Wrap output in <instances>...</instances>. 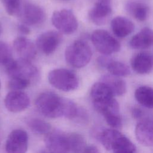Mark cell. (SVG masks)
<instances>
[{"mask_svg": "<svg viewBox=\"0 0 153 153\" xmlns=\"http://www.w3.org/2000/svg\"><path fill=\"white\" fill-rule=\"evenodd\" d=\"M64 99L51 91L41 93L35 100L38 111L44 116L56 118L63 116Z\"/></svg>", "mask_w": 153, "mask_h": 153, "instance_id": "6da1fadb", "label": "cell"}, {"mask_svg": "<svg viewBox=\"0 0 153 153\" xmlns=\"http://www.w3.org/2000/svg\"><path fill=\"white\" fill-rule=\"evenodd\" d=\"M65 56L66 62L71 66L75 68H81L89 63L92 56V51L85 41L76 40L66 48Z\"/></svg>", "mask_w": 153, "mask_h": 153, "instance_id": "7a4b0ae2", "label": "cell"}, {"mask_svg": "<svg viewBox=\"0 0 153 153\" xmlns=\"http://www.w3.org/2000/svg\"><path fill=\"white\" fill-rule=\"evenodd\" d=\"M48 79L51 85L63 91L75 90L79 85L78 79L75 74L65 68L51 71L48 74Z\"/></svg>", "mask_w": 153, "mask_h": 153, "instance_id": "3957f363", "label": "cell"}, {"mask_svg": "<svg viewBox=\"0 0 153 153\" xmlns=\"http://www.w3.org/2000/svg\"><path fill=\"white\" fill-rule=\"evenodd\" d=\"M91 40L96 49L103 55L108 56L120 50V42L103 29L95 30L91 35Z\"/></svg>", "mask_w": 153, "mask_h": 153, "instance_id": "277c9868", "label": "cell"}, {"mask_svg": "<svg viewBox=\"0 0 153 153\" xmlns=\"http://www.w3.org/2000/svg\"><path fill=\"white\" fill-rule=\"evenodd\" d=\"M5 66L7 73L10 78H18L30 81L38 75V69L30 60L21 58L13 60Z\"/></svg>", "mask_w": 153, "mask_h": 153, "instance_id": "5b68a950", "label": "cell"}, {"mask_svg": "<svg viewBox=\"0 0 153 153\" xmlns=\"http://www.w3.org/2000/svg\"><path fill=\"white\" fill-rule=\"evenodd\" d=\"M51 22L60 33L66 35L75 32L78 26L77 19L74 13L68 9L54 11L52 14Z\"/></svg>", "mask_w": 153, "mask_h": 153, "instance_id": "8992f818", "label": "cell"}, {"mask_svg": "<svg viewBox=\"0 0 153 153\" xmlns=\"http://www.w3.org/2000/svg\"><path fill=\"white\" fill-rule=\"evenodd\" d=\"M90 96L93 106L97 111H100L114 99L111 89L102 81L96 82L93 85L90 90Z\"/></svg>", "mask_w": 153, "mask_h": 153, "instance_id": "52a82bcc", "label": "cell"}, {"mask_svg": "<svg viewBox=\"0 0 153 153\" xmlns=\"http://www.w3.org/2000/svg\"><path fill=\"white\" fill-rule=\"evenodd\" d=\"M28 146V136L22 129L13 130L8 135L5 143L7 153H26Z\"/></svg>", "mask_w": 153, "mask_h": 153, "instance_id": "ba28073f", "label": "cell"}, {"mask_svg": "<svg viewBox=\"0 0 153 153\" xmlns=\"http://www.w3.org/2000/svg\"><path fill=\"white\" fill-rule=\"evenodd\" d=\"M44 141L51 153H68L70 151L68 136L60 131H50L46 134Z\"/></svg>", "mask_w": 153, "mask_h": 153, "instance_id": "9c48e42d", "label": "cell"}, {"mask_svg": "<svg viewBox=\"0 0 153 153\" xmlns=\"http://www.w3.org/2000/svg\"><path fill=\"white\" fill-rule=\"evenodd\" d=\"M112 14L111 0H96L88 12L90 20L96 25H105Z\"/></svg>", "mask_w": 153, "mask_h": 153, "instance_id": "30bf717a", "label": "cell"}, {"mask_svg": "<svg viewBox=\"0 0 153 153\" xmlns=\"http://www.w3.org/2000/svg\"><path fill=\"white\" fill-rule=\"evenodd\" d=\"M62 37L60 33L50 30L42 33L37 38L36 47L44 54H52L59 45Z\"/></svg>", "mask_w": 153, "mask_h": 153, "instance_id": "8fae6325", "label": "cell"}, {"mask_svg": "<svg viewBox=\"0 0 153 153\" xmlns=\"http://www.w3.org/2000/svg\"><path fill=\"white\" fill-rule=\"evenodd\" d=\"M30 104L28 95L22 91H11L5 96L4 105L8 111L19 112L26 109Z\"/></svg>", "mask_w": 153, "mask_h": 153, "instance_id": "7c38bea8", "label": "cell"}, {"mask_svg": "<svg viewBox=\"0 0 153 153\" xmlns=\"http://www.w3.org/2000/svg\"><path fill=\"white\" fill-rule=\"evenodd\" d=\"M20 14L23 23L26 25H38L44 22L45 19L44 10L34 4H26Z\"/></svg>", "mask_w": 153, "mask_h": 153, "instance_id": "4fadbf2b", "label": "cell"}, {"mask_svg": "<svg viewBox=\"0 0 153 153\" xmlns=\"http://www.w3.org/2000/svg\"><path fill=\"white\" fill-rule=\"evenodd\" d=\"M135 136L141 145L152 146L153 120L149 118L139 121L135 127Z\"/></svg>", "mask_w": 153, "mask_h": 153, "instance_id": "5bb4252c", "label": "cell"}, {"mask_svg": "<svg viewBox=\"0 0 153 153\" xmlns=\"http://www.w3.org/2000/svg\"><path fill=\"white\" fill-rule=\"evenodd\" d=\"M13 47L21 59L30 61L36 56V46L27 38L20 36L16 38L13 41Z\"/></svg>", "mask_w": 153, "mask_h": 153, "instance_id": "9a60e30c", "label": "cell"}, {"mask_svg": "<svg viewBox=\"0 0 153 153\" xmlns=\"http://www.w3.org/2000/svg\"><path fill=\"white\" fill-rule=\"evenodd\" d=\"M132 69L139 74H146L153 69V56L148 52L142 51L131 59Z\"/></svg>", "mask_w": 153, "mask_h": 153, "instance_id": "2e32d148", "label": "cell"}, {"mask_svg": "<svg viewBox=\"0 0 153 153\" xmlns=\"http://www.w3.org/2000/svg\"><path fill=\"white\" fill-rule=\"evenodd\" d=\"M130 46L136 50H143L153 45V30L145 27L134 35L130 41Z\"/></svg>", "mask_w": 153, "mask_h": 153, "instance_id": "e0dca14e", "label": "cell"}, {"mask_svg": "<svg viewBox=\"0 0 153 153\" xmlns=\"http://www.w3.org/2000/svg\"><path fill=\"white\" fill-rule=\"evenodd\" d=\"M114 34L119 38H124L130 35L134 29V23L128 19L123 16L114 17L111 23Z\"/></svg>", "mask_w": 153, "mask_h": 153, "instance_id": "ac0fdd59", "label": "cell"}, {"mask_svg": "<svg viewBox=\"0 0 153 153\" xmlns=\"http://www.w3.org/2000/svg\"><path fill=\"white\" fill-rule=\"evenodd\" d=\"M100 81L104 82L109 87L114 96H122L126 92V83L119 76H116L111 74L106 75L102 77Z\"/></svg>", "mask_w": 153, "mask_h": 153, "instance_id": "d6986e66", "label": "cell"}, {"mask_svg": "<svg viewBox=\"0 0 153 153\" xmlns=\"http://www.w3.org/2000/svg\"><path fill=\"white\" fill-rule=\"evenodd\" d=\"M125 8L128 14L138 21L143 22L148 16L149 8L145 4L134 1L128 2L126 4Z\"/></svg>", "mask_w": 153, "mask_h": 153, "instance_id": "ffe728a7", "label": "cell"}, {"mask_svg": "<svg viewBox=\"0 0 153 153\" xmlns=\"http://www.w3.org/2000/svg\"><path fill=\"white\" fill-rule=\"evenodd\" d=\"M136 100L142 106L153 109V88L148 86H140L134 93Z\"/></svg>", "mask_w": 153, "mask_h": 153, "instance_id": "44dd1931", "label": "cell"}, {"mask_svg": "<svg viewBox=\"0 0 153 153\" xmlns=\"http://www.w3.org/2000/svg\"><path fill=\"white\" fill-rule=\"evenodd\" d=\"M123 134L115 128L103 130L100 134V141L108 150H112L115 144Z\"/></svg>", "mask_w": 153, "mask_h": 153, "instance_id": "7402d4cb", "label": "cell"}, {"mask_svg": "<svg viewBox=\"0 0 153 153\" xmlns=\"http://www.w3.org/2000/svg\"><path fill=\"white\" fill-rule=\"evenodd\" d=\"M113 153H136L134 143L125 135H123L114 145Z\"/></svg>", "mask_w": 153, "mask_h": 153, "instance_id": "603a6c76", "label": "cell"}, {"mask_svg": "<svg viewBox=\"0 0 153 153\" xmlns=\"http://www.w3.org/2000/svg\"><path fill=\"white\" fill-rule=\"evenodd\" d=\"M68 136L70 151L74 153H83L87 147L84 137L78 133H72Z\"/></svg>", "mask_w": 153, "mask_h": 153, "instance_id": "cb8c5ba5", "label": "cell"}, {"mask_svg": "<svg viewBox=\"0 0 153 153\" xmlns=\"http://www.w3.org/2000/svg\"><path fill=\"white\" fill-rule=\"evenodd\" d=\"M27 123L30 129L38 134H47L51 130L50 124L47 121L39 118H30L27 121Z\"/></svg>", "mask_w": 153, "mask_h": 153, "instance_id": "d4e9b609", "label": "cell"}, {"mask_svg": "<svg viewBox=\"0 0 153 153\" xmlns=\"http://www.w3.org/2000/svg\"><path fill=\"white\" fill-rule=\"evenodd\" d=\"M106 68L111 75L116 76H126L130 73L128 66L119 61L111 60Z\"/></svg>", "mask_w": 153, "mask_h": 153, "instance_id": "484cf974", "label": "cell"}, {"mask_svg": "<svg viewBox=\"0 0 153 153\" xmlns=\"http://www.w3.org/2000/svg\"><path fill=\"white\" fill-rule=\"evenodd\" d=\"M80 109L72 101L64 99L63 114V116L69 120H74L77 118Z\"/></svg>", "mask_w": 153, "mask_h": 153, "instance_id": "4316f807", "label": "cell"}, {"mask_svg": "<svg viewBox=\"0 0 153 153\" xmlns=\"http://www.w3.org/2000/svg\"><path fill=\"white\" fill-rule=\"evenodd\" d=\"M6 12L10 16L20 14L21 11L20 0H1Z\"/></svg>", "mask_w": 153, "mask_h": 153, "instance_id": "83f0119b", "label": "cell"}, {"mask_svg": "<svg viewBox=\"0 0 153 153\" xmlns=\"http://www.w3.org/2000/svg\"><path fill=\"white\" fill-rule=\"evenodd\" d=\"M12 60L11 48L7 43L0 41V64L6 66Z\"/></svg>", "mask_w": 153, "mask_h": 153, "instance_id": "f1b7e54d", "label": "cell"}, {"mask_svg": "<svg viewBox=\"0 0 153 153\" xmlns=\"http://www.w3.org/2000/svg\"><path fill=\"white\" fill-rule=\"evenodd\" d=\"M30 84V81L18 78H10L8 81V87L12 91H22L27 88Z\"/></svg>", "mask_w": 153, "mask_h": 153, "instance_id": "f546056e", "label": "cell"}, {"mask_svg": "<svg viewBox=\"0 0 153 153\" xmlns=\"http://www.w3.org/2000/svg\"><path fill=\"white\" fill-rule=\"evenodd\" d=\"M132 115L134 118L140 120V121L146 118H149L147 117V115H146V112L143 111V109L137 107L134 108L132 109Z\"/></svg>", "mask_w": 153, "mask_h": 153, "instance_id": "4dcf8cb0", "label": "cell"}, {"mask_svg": "<svg viewBox=\"0 0 153 153\" xmlns=\"http://www.w3.org/2000/svg\"><path fill=\"white\" fill-rule=\"evenodd\" d=\"M111 61V60L110 59H109L108 57H105V56H100L97 59V62L98 64L100 66H101L102 67H105V68H106L107 66V65Z\"/></svg>", "mask_w": 153, "mask_h": 153, "instance_id": "1f68e13d", "label": "cell"}, {"mask_svg": "<svg viewBox=\"0 0 153 153\" xmlns=\"http://www.w3.org/2000/svg\"><path fill=\"white\" fill-rule=\"evenodd\" d=\"M18 30L19 32L25 35H28L30 32V28L27 26V25L23 23L20 24L18 26Z\"/></svg>", "mask_w": 153, "mask_h": 153, "instance_id": "d6a6232c", "label": "cell"}, {"mask_svg": "<svg viewBox=\"0 0 153 153\" xmlns=\"http://www.w3.org/2000/svg\"><path fill=\"white\" fill-rule=\"evenodd\" d=\"M83 153H99V151L96 146L90 145L86 147Z\"/></svg>", "mask_w": 153, "mask_h": 153, "instance_id": "836d02e7", "label": "cell"}, {"mask_svg": "<svg viewBox=\"0 0 153 153\" xmlns=\"http://www.w3.org/2000/svg\"><path fill=\"white\" fill-rule=\"evenodd\" d=\"M41 153H51V152L48 151H42V152H41Z\"/></svg>", "mask_w": 153, "mask_h": 153, "instance_id": "e575fe53", "label": "cell"}, {"mask_svg": "<svg viewBox=\"0 0 153 153\" xmlns=\"http://www.w3.org/2000/svg\"><path fill=\"white\" fill-rule=\"evenodd\" d=\"M1 30H2V28H1V23H0V33L1 32Z\"/></svg>", "mask_w": 153, "mask_h": 153, "instance_id": "d590c367", "label": "cell"}, {"mask_svg": "<svg viewBox=\"0 0 153 153\" xmlns=\"http://www.w3.org/2000/svg\"><path fill=\"white\" fill-rule=\"evenodd\" d=\"M0 89H1V82H0Z\"/></svg>", "mask_w": 153, "mask_h": 153, "instance_id": "8d00e7d4", "label": "cell"}, {"mask_svg": "<svg viewBox=\"0 0 153 153\" xmlns=\"http://www.w3.org/2000/svg\"><path fill=\"white\" fill-rule=\"evenodd\" d=\"M0 145H1V139H0Z\"/></svg>", "mask_w": 153, "mask_h": 153, "instance_id": "74e56055", "label": "cell"}, {"mask_svg": "<svg viewBox=\"0 0 153 153\" xmlns=\"http://www.w3.org/2000/svg\"><path fill=\"white\" fill-rule=\"evenodd\" d=\"M63 1H69V0H63Z\"/></svg>", "mask_w": 153, "mask_h": 153, "instance_id": "f35d334b", "label": "cell"}]
</instances>
